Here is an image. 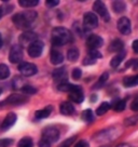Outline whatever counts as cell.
I'll return each instance as SVG.
<instances>
[{
  "label": "cell",
  "instance_id": "cell-1",
  "mask_svg": "<svg viewBox=\"0 0 138 147\" xmlns=\"http://www.w3.org/2000/svg\"><path fill=\"white\" fill-rule=\"evenodd\" d=\"M51 40L54 46H65L72 41V34L65 27H55L52 30Z\"/></svg>",
  "mask_w": 138,
  "mask_h": 147
},
{
  "label": "cell",
  "instance_id": "cell-11",
  "mask_svg": "<svg viewBox=\"0 0 138 147\" xmlns=\"http://www.w3.org/2000/svg\"><path fill=\"white\" fill-rule=\"evenodd\" d=\"M104 43L102 38L97 35H90L86 40V46L88 47L90 50H97L98 48H100Z\"/></svg>",
  "mask_w": 138,
  "mask_h": 147
},
{
  "label": "cell",
  "instance_id": "cell-38",
  "mask_svg": "<svg viewBox=\"0 0 138 147\" xmlns=\"http://www.w3.org/2000/svg\"><path fill=\"white\" fill-rule=\"evenodd\" d=\"M1 10H2V13H3V15H5V14L10 13V12H11V11L13 10V5L5 3V5H1Z\"/></svg>",
  "mask_w": 138,
  "mask_h": 147
},
{
  "label": "cell",
  "instance_id": "cell-9",
  "mask_svg": "<svg viewBox=\"0 0 138 147\" xmlns=\"http://www.w3.org/2000/svg\"><path fill=\"white\" fill-rule=\"evenodd\" d=\"M36 40H38V36L32 32H25L19 37V43L24 47H27L29 45H31L32 42H35Z\"/></svg>",
  "mask_w": 138,
  "mask_h": 147
},
{
  "label": "cell",
  "instance_id": "cell-15",
  "mask_svg": "<svg viewBox=\"0 0 138 147\" xmlns=\"http://www.w3.org/2000/svg\"><path fill=\"white\" fill-rule=\"evenodd\" d=\"M52 77L56 82H62V81H65L67 79V71L65 68H57L53 71Z\"/></svg>",
  "mask_w": 138,
  "mask_h": 147
},
{
  "label": "cell",
  "instance_id": "cell-2",
  "mask_svg": "<svg viewBox=\"0 0 138 147\" xmlns=\"http://www.w3.org/2000/svg\"><path fill=\"white\" fill-rule=\"evenodd\" d=\"M42 138L49 143H55L60 138V132L54 127H48L42 132Z\"/></svg>",
  "mask_w": 138,
  "mask_h": 147
},
{
  "label": "cell",
  "instance_id": "cell-4",
  "mask_svg": "<svg viewBox=\"0 0 138 147\" xmlns=\"http://www.w3.org/2000/svg\"><path fill=\"white\" fill-rule=\"evenodd\" d=\"M12 21H13V23L15 24V26L17 28H19V29L28 30L29 28H31V23H29L27 20L25 18L23 13L15 14L13 18H12Z\"/></svg>",
  "mask_w": 138,
  "mask_h": 147
},
{
  "label": "cell",
  "instance_id": "cell-44",
  "mask_svg": "<svg viewBox=\"0 0 138 147\" xmlns=\"http://www.w3.org/2000/svg\"><path fill=\"white\" fill-rule=\"evenodd\" d=\"M137 45H138V42L137 40H135V41L133 42V50L135 53H137L138 52V48H137Z\"/></svg>",
  "mask_w": 138,
  "mask_h": 147
},
{
  "label": "cell",
  "instance_id": "cell-37",
  "mask_svg": "<svg viewBox=\"0 0 138 147\" xmlns=\"http://www.w3.org/2000/svg\"><path fill=\"white\" fill-rule=\"evenodd\" d=\"M74 140H76V136H72V138H67L66 141H64V142L60 144L58 147H70L71 145H72V143L74 142Z\"/></svg>",
  "mask_w": 138,
  "mask_h": 147
},
{
  "label": "cell",
  "instance_id": "cell-30",
  "mask_svg": "<svg viewBox=\"0 0 138 147\" xmlns=\"http://www.w3.org/2000/svg\"><path fill=\"white\" fill-rule=\"evenodd\" d=\"M94 118H95L94 113H93L91 109H86V110H84V111H83L82 119L84 120V121H86V122H91V121L94 120Z\"/></svg>",
  "mask_w": 138,
  "mask_h": 147
},
{
  "label": "cell",
  "instance_id": "cell-22",
  "mask_svg": "<svg viewBox=\"0 0 138 147\" xmlns=\"http://www.w3.org/2000/svg\"><path fill=\"white\" fill-rule=\"evenodd\" d=\"M138 82V79H137V76H129V77H125L123 79V84H124V87L126 88H132V87H135Z\"/></svg>",
  "mask_w": 138,
  "mask_h": 147
},
{
  "label": "cell",
  "instance_id": "cell-34",
  "mask_svg": "<svg viewBox=\"0 0 138 147\" xmlns=\"http://www.w3.org/2000/svg\"><path fill=\"white\" fill-rule=\"evenodd\" d=\"M22 91H23L24 94L31 95V94H35V93L37 92V90H36L33 87H31V86H23V88H22Z\"/></svg>",
  "mask_w": 138,
  "mask_h": 147
},
{
  "label": "cell",
  "instance_id": "cell-46",
  "mask_svg": "<svg viewBox=\"0 0 138 147\" xmlns=\"http://www.w3.org/2000/svg\"><path fill=\"white\" fill-rule=\"evenodd\" d=\"M3 16V13H2V10H1V7H0V18Z\"/></svg>",
  "mask_w": 138,
  "mask_h": 147
},
{
  "label": "cell",
  "instance_id": "cell-28",
  "mask_svg": "<svg viewBox=\"0 0 138 147\" xmlns=\"http://www.w3.org/2000/svg\"><path fill=\"white\" fill-rule=\"evenodd\" d=\"M79 50L78 49H76V48H72V49H70L68 50V53H67V57H68L69 61H71V62H76V61L79 59Z\"/></svg>",
  "mask_w": 138,
  "mask_h": 147
},
{
  "label": "cell",
  "instance_id": "cell-47",
  "mask_svg": "<svg viewBox=\"0 0 138 147\" xmlns=\"http://www.w3.org/2000/svg\"><path fill=\"white\" fill-rule=\"evenodd\" d=\"M119 147H129V146H126V145H123V146H119Z\"/></svg>",
  "mask_w": 138,
  "mask_h": 147
},
{
  "label": "cell",
  "instance_id": "cell-40",
  "mask_svg": "<svg viewBox=\"0 0 138 147\" xmlns=\"http://www.w3.org/2000/svg\"><path fill=\"white\" fill-rule=\"evenodd\" d=\"M58 3H60V1H57V0H48V1H46V5L50 7V8L56 7Z\"/></svg>",
  "mask_w": 138,
  "mask_h": 147
},
{
  "label": "cell",
  "instance_id": "cell-20",
  "mask_svg": "<svg viewBox=\"0 0 138 147\" xmlns=\"http://www.w3.org/2000/svg\"><path fill=\"white\" fill-rule=\"evenodd\" d=\"M123 42L121 41L120 39H115L113 41L110 43V46L108 48V50L110 51V52H121V51L123 50Z\"/></svg>",
  "mask_w": 138,
  "mask_h": 147
},
{
  "label": "cell",
  "instance_id": "cell-42",
  "mask_svg": "<svg viewBox=\"0 0 138 147\" xmlns=\"http://www.w3.org/2000/svg\"><path fill=\"white\" fill-rule=\"evenodd\" d=\"M131 108H132L134 111H137V109H138V98L137 97L134 98L133 103H132V105H131Z\"/></svg>",
  "mask_w": 138,
  "mask_h": 147
},
{
  "label": "cell",
  "instance_id": "cell-33",
  "mask_svg": "<svg viewBox=\"0 0 138 147\" xmlns=\"http://www.w3.org/2000/svg\"><path fill=\"white\" fill-rule=\"evenodd\" d=\"M112 108L117 111H122L125 108V101L124 100H119L115 103V105L112 106Z\"/></svg>",
  "mask_w": 138,
  "mask_h": 147
},
{
  "label": "cell",
  "instance_id": "cell-18",
  "mask_svg": "<svg viewBox=\"0 0 138 147\" xmlns=\"http://www.w3.org/2000/svg\"><path fill=\"white\" fill-rule=\"evenodd\" d=\"M57 89L62 92H74V91H77V90H80L81 88L79 87V86H76V84H71V83H66V82H62L58 84V87Z\"/></svg>",
  "mask_w": 138,
  "mask_h": 147
},
{
  "label": "cell",
  "instance_id": "cell-27",
  "mask_svg": "<svg viewBox=\"0 0 138 147\" xmlns=\"http://www.w3.org/2000/svg\"><path fill=\"white\" fill-rule=\"evenodd\" d=\"M109 109H110V104L107 103V102H104V103H101L100 106L96 109V115L102 116L104 114H106Z\"/></svg>",
  "mask_w": 138,
  "mask_h": 147
},
{
  "label": "cell",
  "instance_id": "cell-23",
  "mask_svg": "<svg viewBox=\"0 0 138 147\" xmlns=\"http://www.w3.org/2000/svg\"><path fill=\"white\" fill-rule=\"evenodd\" d=\"M51 110H52V107H46V108H43V109L37 110L35 116H36L37 119H44V118L50 116Z\"/></svg>",
  "mask_w": 138,
  "mask_h": 147
},
{
  "label": "cell",
  "instance_id": "cell-13",
  "mask_svg": "<svg viewBox=\"0 0 138 147\" xmlns=\"http://www.w3.org/2000/svg\"><path fill=\"white\" fill-rule=\"evenodd\" d=\"M25 102H27V97L25 95H19V94H12L5 100L2 104H23Z\"/></svg>",
  "mask_w": 138,
  "mask_h": 147
},
{
  "label": "cell",
  "instance_id": "cell-10",
  "mask_svg": "<svg viewBox=\"0 0 138 147\" xmlns=\"http://www.w3.org/2000/svg\"><path fill=\"white\" fill-rule=\"evenodd\" d=\"M118 29L122 35H129L132 32V24L127 18H121L118 21Z\"/></svg>",
  "mask_w": 138,
  "mask_h": 147
},
{
  "label": "cell",
  "instance_id": "cell-7",
  "mask_svg": "<svg viewBox=\"0 0 138 147\" xmlns=\"http://www.w3.org/2000/svg\"><path fill=\"white\" fill-rule=\"evenodd\" d=\"M83 25L85 28L92 29V28L97 27L98 25V18L96 16V14H94L93 12H88L83 15Z\"/></svg>",
  "mask_w": 138,
  "mask_h": 147
},
{
  "label": "cell",
  "instance_id": "cell-25",
  "mask_svg": "<svg viewBox=\"0 0 138 147\" xmlns=\"http://www.w3.org/2000/svg\"><path fill=\"white\" fill-rule=\"evenodd\" d=\"M19 3L23 8H33L39 3L38 0H19Z\"/></svg>",
  "mask_w": 138,
  "mask_h": 147
},
{
  "label": "cell",
  "instance_id": "cell-32",
  "mask_svg": "<svg viewBox=\"0 0 138 147\" xmlns=\"http://www.w3.org/2000/svg\"><path fill=\"white\" fill-rule=\"evenodd\" d=\"M17 147H32V140L30 138H23L19 142Z\"/></svg>",
  "mask_w": 138,
  "mask_h": 147
},
{
  "label": "cell",
  "instance_id": "cell-5",
  "mask_svg": "<svg viewBox=\"0 0 138 147\" xmlns=\"http://www.w3.org/2000/svg\"><path fill=\"white\" fill-rule=\"evenodd\" d=\"M93 10H94L98 15H100L101 18H104L106 22H108V21L110 20L109 12H108V10H107L106 5H105L104 2H101L99 0L95 1V2L93 3Z\"/></svg>",
  "mask_w": 138,
  "mask_h": 147
},
{
  "label": "cell",
  "instance_id": "cell-12",
  "mask_svg": "<svg viewBox=\"0 0 138 147\" xmlns=\"http://www.w3.org/2000/svg\"><path fill=\"white\" fill-rule=\"evenodd\" d=\"M101 57V54L97 50H90L88 56H86L84 61H83V64L84 65H92L95 64L98 59Z\"/></svg>",
  "mask_w": 138,
  "mask_h": 147
},
{
  "label": "cell",
  "instance_id": "cell-31",
  "mask_svg": "<svg viewBox=\"0 0 138 147\" xmlns=\"http://www.w3.org/2000/svg\"><path fill=\"white\" fill-rule=\"evenodd\" d=\"M108 78H109V74L104 73L100 77H99V79H98L97 83L95 84V88H101L104 84H105V82H106L107 80H108Z\"/></svg>",
  "mask_w": 138,
  "mask_h": 147
},
{
  "label": "cell",
  "instance_id": "cell-41",
  "mask_svg": "<svg viewBox=\"0 0 138 147\" xmlns=\"http://www.w3.org/2000/svg\"><path fill=\"white\" fill-rule=\"evenodd\" d=\"M74 147H88V143L86 141H84V140H81L74 145Z\"/></svg>",
  "mask_w": 138,
  "mask_h": 147
},
{
  "label": "cell",
  "instance_id": "cell-19",
  "mask_svg": "<svg viewBox=\"0 0 138 147\" xmlns=\"http://www.w3.org/2000/svg\"><path fill=\"white\" fill-rule=\"evenodd\" d=\"M69 100L74 103H82L83 100H84V95L82 93V90H77V91L70 92L69 93Z\"/></svg>",
  "mask_w": 138,
  "mask_h": 147
},
{
  "label": "cell",
  "instance_id": "cell-8",
  "mask_svg": "<svg viewBox=\"0 0 138 147\" xmlns=\"http://www.w3.org/2000/svg\"><path fill=\"white\" fill-rule=\"evenodd\" d=\"M23 59V50L19 45H15L11 48L9 54V61L13 64L19 63Z\"/></svg>",
  "mask_w": 138,
  "mask_h": 147
},
{
  "label": "cell",
  "instance_id": "cell-43",
  "mask_svg": "<svg viewBox=\"0 0 138 147\" xmlns=\"http://www.w3.org/2000/svg\"><path fill=\"white\" fill-rule=\"evenodd\" d=\"M39 147H51V143H49L48 141L42 138L41 141L39 142Z\"/></svg>",
  "mask_w": 138,
  "mask_h": 147
},
{
  "label": "cell",
  "instance_id": "cell-35",
  "mask_svg": "<svg viewBox=\"0 0 138 147\" xmlns=\"http://www.w3.org/2000/svg\"><path fill=\"white\" fill-rule=\"evenodd\" d=\"M82 76V70L80 68H74L71 73V77L74 79V80H79Z\"/></svg>",
  "mask_w": 138,
  "mask_h": 147
},
{
  "label": "cell",
  "instance_id": "cell-29",
  "mask_svg": "<svg viewBox=\"0 0 138 147\" xmlns=\"http://www.w3.org/2000/svg\"><path fill=\"white\" fill-rule=\"evenodd\" d=\"M10 76V69L5 64L0 65V80H5Z\"/></svg>",
  "mask_w": 138,
  "mask_h": 147
},
{
  "label": "cell",
  "instance_id": "cell-16",
  "mask_svg": "<svg viewBox=\"0 0 138 147\" xmlns=\"http://www.w3.org/2000/svg\"><path fill=\"white\" fill-rule=\"evenodd\" d=\"M50 59H51V63L54 65H60L63 63L64 61V55L60 53V51L57 50H52L50 54Z\"/></svg>",
  "mask_w": 138,
  "mask_h": 147
},
{
  "label": "cell",
  "instance_id": "cell-14",
  "mask_svg": "<svg viewBox=\"0 0 138 147\" xmlns=\"http://www.w3.org/2000/svg\"><path fill=\"white\" fill-rule=\"evenodd\" d=\"M16 121V115L13 114V113H10L7 115V117L5 118V120L2 121L1 123V129L2 130H8L9 128H11Z\"/></svg>",
  "mask_w": 138,
  "mask_h": 147
},
{
  "label": "cell",
  "instance_id": "cell-39",
  "mask_svg": "<svg viewBox=\"0 0 138 147\" xmlns=\"http://www.w3.org/2000/svg\"><path fill=\"white\" fill-rule=\"evenodd\" d=\"M136 122H137V117L136 116L127 118V119L125 120V124L126 125H133V124H136Z\"/></svg>",
  "mask_w": 138,
  "mask_h": 147
},
{
  "label": "cell",
  "instance_id": "cell-17",
  "mask_svg": "<svg viewBox=\"0 0 138 147\" xmlns=\"http://www.w3.org/2000/svg\"><path fill=\"white\" fill-rule=\"evenodd\" d=\"M60 111L62 115L70 116L74 113V107L72 106V104H70V103H68V102H64V103L60 104Z\"/></svg>",
  "mask_w": 138,
  "mask_h": 147
},
{
  "label": "cell",
  "instance_id": "cell-45",
  "mask_svg": "<svg viewBox=\"0 0 138 147\" xmlns=\"http://www.w3.org/2000/svg\"><path fill=\"white\" fill-rule=\"evenodd\" d=\"M2 37H1V34H0V49H1V47H2Z\"/></svg>",
  "mask_w": 138,
  "mask_h": 147
},
{
  "label": "cell",
  "instance_id": "cell-24",
  "mask_svg": "<svg viewBox=\"0 0 138 147\" xmlns=\"http://www.w3.org/2000/svg\"><path fill=\"white\" fill-rule=\"evenodd\" d=\"M23 15L25 16V18L27 20L29 23H33L35 21H36V18H37V12L36 11H33V10H27V11H24L22 12Z\"/></svg>",
  "mask_w": 138,
  "mask_h": 147
},
{
  "label": "cell",
  "instance_id": "cell-6",
  "mask_svg": "<svg viewBox=\"0 0 138 147\" xmlns=\"http://www.w3.org/2000/svg\"><path fill=\"white\" fill-rule=\"evenodd\" d=\"M19 73L22 74L23 76H25V77L33 76L38 71L37 66L35 64H31V63H21L19 65Z\"/></svg>",
  "mask_w": 138,
  "mask_h": 147
},
{
  "label": "cell",
  "instance_id": "cell-36",
  "mask_svg": "<svg viewBox=\"0 0 138 147\" xmlns=\"http://www.w3.org/2000/svg\"><path fill=\"white\" fill-rule=\"evenodd\" d=\"M13 144V140L11 138H1L0 140V147H9Z\"/></svg>",
  "mask_w": 138,
  "mask_h": 147
},
{
  "label": "cell",
  "instance_id": "cell-21",
  "mask_svg": "<svg viewBox=\"0 0 138 147\" xmlns=\"http://www.w3.org/2000/svg\"><path fill=\"white\" fill-rule=\"evenodd\" d=\"M124 57H125V52L124 51H121L119 54L115 55V56H113L111 59V62H110L111 67H118L122 63V61L124 60Z\"/></svg>",
  "mask_w": 138,
  "mask_h": 147
},
{
  "label": "cell",
  "instance_id": "cell-26",
  "mask_svg": "<svg viewBox=\"0 0 138 147\" xmlns=\"http://www.w3.org/2000/svg\"><path fill=\"white\" fill-rule=\"evenodd\" d=\"M112 8H113V11H115V12L121 13V12L125 11L126 5H125V3L123 1H115V2L112 3Z\"/></svg>",
  "mask_w": 138,
  "mask_h": 147
},
{
  "label": "cell",
  "instance_id": "cell-3",
  "mask_svg": "<svg viewBox=\"0 0 138 147\" xmlns=\"http://www.w3.org/2000/svg\"><path fill=\"white\" fill-rule=\"evenodd\" d=\"M43 42L40 40H36L35 42H32L31 45L28 46V54L30 57H39L42 54V51H43Z\"/></svg>",
  "mask_w": 138,
  "mask_h": 147
},
{
  "label": "cell",
  "instance_id": "cell-48",
  "mask_svg": "<svg viewBox=\"0 0 138 147\" xmlns=\"http://www.w3.org/2000/svg\"><path fill=\"white\" fill-rule=\"evenodd\" d=\"M0 94H1V91H0Z\"/></svg>",
  "mask_w": 138,
  "mask_h": 147
}]
</instances>
